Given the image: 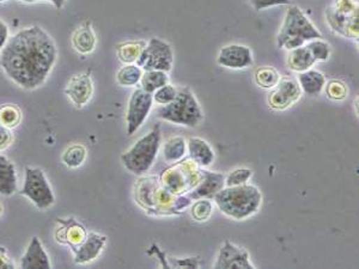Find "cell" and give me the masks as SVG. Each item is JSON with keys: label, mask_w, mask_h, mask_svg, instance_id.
<instances>
[{"label": "cell", "mask_w": 359, "mask_h": 269, "mask_svg": "<svg viewBox=\"0 0 359 269\" xmlns=\"http://www.w3.org/2000/svg\"><path fill=\"white\" fill-rule=\"evenodd\" d=\"M57 58L54 40L41 26H34L8 38L0 51V66L18 86L35 90L46 82Z\"/></svg>", "instance_id": "obj_1"}, {"label": "cell", "mask_w": 359, "mask_h": 269, "mask_svg": "<svg viewBox=\"0 0 359 269\" xmlns=\"http://www.w3.org/2000/svg\"><path fill=\"white\" fill-rule=\"evenodd\" d=\"M134 194L135 201L149 215H180L192 203V199L188 195H173L164 190L157 176L140 178L135 185Z\"/></svg>", "instance_id": "obj_2"}, {"label": "cell", "mask_w": 359, "mask_h": 269, "mask_svg": "<svg viewBox=\"0 0 359 269\" xmlns=\"http://www.w3.org/2000/svg\"><path fill=\"white\" fill-rule=\"evenodd\" d=\"M214 202L221 213L235 220H243L255 215L261 206L263 195L253 185L224 187L213 195Z\"/></svg>", "instance_id": "obj_3"}, {"label": "cell", "mask_w": 359, "mask_h": 269, "mask_svg": "<svg viewBox=\"0 0 359 269\" xmlns=\"http://www.w3.org/2000/svg\"><path fill=\"white\" fill-rule=\"evenodd\" d=\"M322 38V34L305 16L298 6H290L285 13L283 26L277 38L278 48L291 51L297 47L305 46V43Z\"/></svg>", "instance_id": "obj_4"}, {"label": "cell", "mask_w": 359, "mask_h": 269, "mask_svg": "<svg viewBox=\"0 0 359 269\" xmlns=\"http://www.w3.org/2000/svg\"><path fill=\"white\" fill-rule=\"evenodd\" d=\"M157 116L179 126L196 128L204 120V113L194 93L187 86L177 89L174 101L157 109Z\"/></svg>", "instance_id": "obj_5"}, {"label": "cell", "mask_w": 359, "mask_h": 269, "mask_svg": "<svg viewBox=\"0 0 359 269\" xmlns=\"http://www.w3.org/2000/svg\"><path fill=\"white\" fill-rule=\"evenodd\" d=\"M162 140V132L159 123L150 133L142 137L134 143L133 146L122 153V163L129 171L134 175L147 174L155 163Z\"/></svg>", "instance_id": "obj_6"}, {"label": "cell", "mask_w": 359, "mask_h": 269, "mask_svg": "<svg viewBox=\"0 0 359 269\" xmlns=\"http://www.w3.org/2000/svg\"><path fill=\"white\" fill-rule=\"evenodd\" d=\"M203 178V168L196 165L191 158L173 163L170 168L164 170L159 182L173 195H184L194 190Z\"/></svg>", "instance_id": "obj_7"}, {"label": "cell", "mask_w": 359, "mask_h": 269, "mask_svg": "<svg viewBox=\"0 0 359 269\" xmlns=\"http://www.w3.org/2000/svg\"><path fill=\"white\" fill-rule=\"evenodd\" d=\"M327 21L335 33L345 38H358V3L356 0H335L327 10Z\"/></svg>", "instance_id": "obj_8"}, {"label": "cell", "mask_w": 359, "mask_h": 269, "mask_svg": "<svg viewBox=\"0 0 359 269\" xmlns=\"http://www.w3.org/2000/svg\"><path fill=\"white\" fill-rule=\"evenodd\" d=\"M20 194L29 199L38 210H47L54 205V193L41 169L25 168L24 183Z\"/></svg>", "instance_id": "obj_9"}, {"label": "cell", "mask_w": 359, "mask_h": 269, "mask_svg": "<svg viewBox=\"0 0 359 269\" xmlns=\"http://www.w3.org/2000/svg\"><path fill=\"white\" fill-rule=\"evenodd\" d=\"M137 65L142 71H172L174 52L169 43L161 38H152L139 55Z\"/></svg>", "instance_id": "obj_10"}, {"label": "cell", "mask_w": 359, "mask_h": 269, "mask_svg": "<svg viewBox=\"0 0 359 269\" xmlns=\"http://www.w3.org/2000/svg\"><path fill=\"white\" fill-rule=\"evenodd\" d=\"M154 105L152 93L145 90L135 89L130 97L127 114H126V132L127 135H133L144 125Z\"/></svg>", "instance_id": "obj_11"}, {"label": "cell", "mask_w": 359, "mask_h": 269, "mask_svg": "<svg viewBox=\"0 0 359 269\" xmlns=\"http://www.w3.org/2000/svg\"><path fill=\"white\" fill-rule=\"evenodd\" d=\"M302 96L301 86L291 77H280L278 84L268 95V105L272 109L285 110L293 107Z\"/></svg>", "instance_id": "obj_12"}, {"label": "cell", "mask_w": 359, "mask_h": 269, "mask_svg": "<svg viewBox=\"0 0 359 269\" xmlns=\"http://www.w3.org/2000/svg\"><path fill=\"white\" fill-rule=\"evenodd\" d=\"M249 254L246 249L237 247L226 240L218 252L217 260L213 265L216 269H255L249 260Z\"/></svg>", "instance_id": "obj_13"}, {"label": "cell", "mask_w": 359, "mask_h": 269, "mask_svg": "<svg viewBox=\"0 0 359 269\" xmlns=\"http://www.w3.org/2000/svg\"><path fill=\"white\" fill-rule=\"evenodd\" d=\"M217 63L221 68L243 70L251 68L254 60L249 47L243 45H228L218 53Z\"/></svg>", "instance_id": "obj_14"}, {"label": "cell", "mask_w": 359, "mask_h": 269, "mask_svg": "<svg viewBox=\"0 0 359 269\" xmlns=\"http://www.w3.org/2000/svg\"><path fill=\"white\" fill-rule=\"evenodd\" d=\"M59 227L55 232V240L60 244H65L75 252L87 240L89 232L75 218L58 219Z\"/></svg>", "instance_id": "obj_15"}, {"label": "cell", "mask_w": 359, "mask_h": 269, "mask_svg": "<svg viewBox=\"0 0 359 269\" xmlns=\"http://www.w3.org/2000/svg\"><path fill=\"white\" fill-rule=\"evenodd\" d=\"M65 93L77 108H83L91 100L94 93V83L90 75L83 72L72 76L65 88Z\"/></svg>", "instance_id": "obj_16"}, {"label": "cell", "mask_w": 359, "mask_h": 269, "mask_svg": "<svg viewBox=\"0 0 359 269\" xmlns=\"http://www.w3.org/2000/svg\"><path fill=\"white\" fill-rule=\"evenodd\" d=\"M226 187V177L218 173L207 171L203 168V178L194 190L188 193L192 200L213 198V195Z\"/></svg>", "instance_id": "obj_17"}, {"label": "cell", "mask_w": 359, "mask_h": 269, "mask_svg": "<svg viewBox=\"0 0 359 269\" xmlns=\"http://www.w3.org/2000/svg\"><path fill=\"white\" fill-rule=\"evenodd\" d=\"M107 237L97 232H89L87 240L77 249L75 254V265H85L89 262L96 260L101 252L105 248Z\"/></svg>", "instance_id": "obj_18"}, {"label": "cell", "mask_w": 359, "mask_h": 269, "mask_svg": "<svg viewBox=\"0 0 359 269\" xmlns=\"http://www.w3.org/2000/svg\"><path fill=\"white\" fill-rule=\"evenodd\" d=\"M20 266L23 269H50L52 267L48 254L38 237H33L30 240Z\"/></svg>", "instance_id": "obj_19"}, {"label": "cell", "mask_w": 359, "mask_h": 269, "mask_svg": "<svg viewBox=\"0 0 359 269\" xmlns=\"http://www.w3.org/2000/svg\"><path fill=\"white\" fill-rule=\"evenodd\" d=\"M72 46L80 54H90L96 48L97 38L92 29L91 22H84L73 31L71 38Z\"/></svg>", "instance_id": "obj_20"}, {"label": "cell", "mask_w": 359, "mask_h": 269, "mask_svg": "<svg viewBox=\"0 0 359 269\" xmlns=\"http://www.w3.org/2000/svg\"><path fill=\"white\" fill-rule=\"evenodd\" d=\"M189 158L200 168H207L214 160V152L207 141L198 137H192L187 141Z\"/></svg>", "instance_id": "obj_21"}, {"label": "cell", "mask_w": 359, "mask_h": 269, "mask_svg": "<svg viewBox=\"0 0 359 269\" xmlns=\"http://www.w3.org/2000/svg\"><path fill=\"white\" fill-rule=\"evenodd\" d=\"M297 82L301 86L302 93L313 97L320 95L327 83L326 77L323 73L312 70V68L298 73Z\"/></svg>", "instance_id": "obj_22"}, {"label": "cell", "mask_w": 359, "mask_h": 269, "mask_svg": "<svg viewBox=\"0 0 359 269\" xmlns=\"http://www.w3.org/2000/svg\"><path fill=\"white\" fill-rule=\"evenodd\" d=\"M17 192L16 169L8 157L0 155V194L11 197Z\"/></svg>", "instance_id": "obj_23"}, {"label": "cell", "mask_w": 359, "mask_h": 269, "mask_svg": "<svg viewBox=\"0 0 359 269\" xmlns=\"http://www.w3.org/2000/svg\"><path fill=\"white\" fill-rule=\"evenodd\" d=\"M316 63L310 54L309 49L305 46L297 47L291 51H288V66L291 71L301 73L313 68L314 63Z\"/></svg>", "instance_id": "obj_24"}, {"label": "cell", "mask_w": 359, "mask_h": 269, "mask_svg": "<svg viewBox=\"0 0 359 269\" xmlns=\"http://www.w3.org/2000/svg\"><path fill=\"white\" fill-rule=\"evenodd\" d=\"M187 151V141L184 138L175 135L166 141L163 146L164 160L168 163H176L179 160H184Z\"/></svg>", "instance_id": "obj_25"}, {"label": "cell", "mask_w": 359, "mask_h": 269, "mask_svg": "<svg viewBox=\"0 0 359 269\" xmlns=\"http://www.w3.org/2000/svg\"><path fill=\"white\" fill-rule=\"evenodd\" d=\"M145 46H147V43H144V41H126V43H120L117 47V58L125 65L135 63Z\"/></svg>", "instance_id": "obj_26"}, {"label": "cell", "mask_w": 359, "mask_h": 269, "mask_svg": "<svg viewBox=\"0 0 359 269\" xmlns=\"http://www.w3.org/2000/svg\"><path fill=\"white\" fill-rule=\"evenodd\" d=\"M140 85L142 90L147 93H154L156 90L162 88L163 85L169 83V77L167 72L163 71H144L140 78Z\"/></svg>", "instance_id": "obj_27"}, {"label": "cell", "mask_w": 359, "mask_h": 269, "mask_svg": "<svg viewBox=\"0 0 359 269\" xmlns=\"http://www.w3.org/2000/svg\"><path fill=\"white\" fill-rule=\"evenodd\" d=\"M87 155H88V151L85 146L80 144H75L64 151L61 160L67 168L77 169L83 165L84 162L87 160Z\"/></svg>", "instance_id": "obj_28"}, {"label": "cell", "mask_w": 359, "mask_h": 269, "mask_svg": "<svg viewBox=\"0 0 359 269\" xmlns=\"http://www.w3.org/2000/svg\"><path fill=\"white\" fill-rule=\"evenodd\" d=\"M254 79L259 88L265 90H272L274 88L280 79L279 72L271 66H263L256 68L254 73Z\"/></svg>", "instance_id": "obj_29"}, {"label": "cell", "mask_w": 359, "mask_h": 269, "mask_svg": "<svg viewBox=\"0 0 359 269\" xmlns=\"http://www.w3.org/2000/svg\"><path fill=\"white\" fill-rule=\"evenodd\" d=\"M142 70L137 63H127L117 72V80L122 86H134L142 78Z\"/></svg>", "instance_id": "obj_30"}, {"label": "cell", "mask_w": 359, "mask_h": 269, "mask_svg": "<svg viewBox=\"0 0 359 269\" xmlns=\"http://www.w3.org/2000/svg\"><path fill=\"white\" fill-rule=\"evenodd\" d=\"M22 121V112L17 105H4L0 107V125L10 130L16 128Z\"/></svg>", "instance_id": "obj_31"}, {"label": "cell", "mask_w": 359, "mask_h": 269, "mask_svg": "<svg viewBox=\"0 0 359 269\" xmlns=\"http://www.w3.org/2000/svg\"><path fill=\"white\" fill-rule=\"evenodd\" d=\"M192 207H191V215L193 220L196 222H206L209 220L210 217L212 215V202L207 199H198L194 200Z\"/></svg>", "instance_id": "obj_32"}, {"label": "cell", "mask_w": 359, "mask_h": 269, "mask_svg": "<svg viewBox=\"0 0 359 269\" xmlns=\"http://www.w3.org/2000/svg\"><path fill=\"white\" fill-rule=\"evenodd\" d=\"M305 47L309 49L310 54L313 55L315 61H327L330 58V46L322 38L312 40Z\"/></svg>", "instance_id": "obj_33"}, {"label": "cell", "mask_w": 359, "mask_h": 269, "mask_svg": "<svg viewBox=\"0 0 359 269\" xmlns=\"http://www.w3.org/2000/svg\"><path fill=\"white\" fill-rule=\"evenodd\" d=\"M325 89H326L327 97L333 101H343L349 95L347 85L342 80H330L325 85Z\"/></svg>", "instance_id": "obj_34"}, {"label": "cell", "mask_w": 359, "mask_h": 269, "mask_svg": "<svg viewBox=\"0 0 359 269\" xmlns=\"http://www.w3.org/2000/svg\"><path fill=\"white\" fill-rule=\"evenodd\" d=\"M251 177V169L240 168L226 177V187H236V185H246Z\"/></svg>", "instance_id": "obj_35"}, {"label": "cell", "mask_w": 359, "mask_h": 269, "mask_svg": "<svg viewBox=\"0 0 359 269\" xmlns=\"http://www.w3.org/2000/svg\"><path fill=\"white\" fill-rule=\"evenodd\" d=\"M176 93H177V88L168 83V84L163 85L162 88L157 89L155 93H152V97H154V101H155L156 103H159V105H166L174 101Z\"/></svg>", "instance_id": "obj_36"}, {"label": "cell", "mask_w": 359, "mask_h": 269, "mask_svg": "<svg viewBox=\"0 0 359 269\" xmlns=\"http://www.w3.org/2000/svg\"><path fill=\"white\" fill-rule=\"evenodd\" d=\"M255 11H263L278 5H288L290 0H247Z\"/></svg>", "instance_id": "obj_37"}, {"label": "cell", "mask_w": 359, "mask_h": 269, "mask_svg": "<svg viewBox=\"0 0 359 269\" xmlns=\"http://www.w3.org/2000/svg\"><path fill=\"white\" fill-rule=\"evenodd\" d=\"M13 133L8 127L0 125V151H3L8 148L10 144L13 143Z\"/></svg>", "instance_id": "obj_38"}, {"label": "cell", "mask_w": 359, "mask_h": 269, "mask_svg": "<svg viewBox=\"0 0 359 269\" xmlns=\"http://www.w3.org/2000/svg\"><path fill=\"white\" fill-rule=\"evenodd\" d=\"M13 261L8 259V252L6 249L0 247V269H13Z\"/></svg>", "instance_id": "obj_39"}, {"label": "cell", "mask_w": 359, "mask_h": 269, "mask_svg": "<svg viewBox=\"0 0 359 269\" xmlns=\"http://www.w3.org/2000/svg\"><path fill=\"white\" fill-rule=\"evenodd\" d=\"M8 40V28L4 21L0 20V51Z\"/></svg>", "instance_id": "obj_40"}, {"label": "cell", "mask_w": 359, "mask_h": 269, "mask_svg": "<svg viewBox=\"0 0 359 269\" xmlns=\"http://www.w3.org/2000/svg\"><path fill=\"white\" fill-rule=\"evenodd\" d=\"M52 4L54 5L55 9L61 10L64 8V5L66 3V0H48Z\"/></svg>", "instance_id": "obj_41"}, {"label": "cell", "mask_w": 359, "mask_h": 269, "mask_svg": "<svg viewBox=\"0 0 359 269\" xmlns=\"http://www.w3.org/2000/svg\"><path fill=\"white\" fill-rule=\"evenodd\" d=\"M24 3H38V1H48V0H21Z\"/></svg>", "instance_id": "obj_42"}, {"label": "cell", "mask_w": 359, "mask_h": 269, "mask_svg": "<svg viewBox=\"0 0 359 269\" xmlns=\"http://www.w3.org/2000/svg\"><path fill=\"white\" fill-rule=\"evenodd\" d=\"M1 210H1V205H0V215H1Z\"/></svg>", "instance_id": "obj_43"}, {"label": "cell", "mask_w": 359, "mask_h": 269, "mask_svg": "<svg viewBox=\"0 0 359 269\" xmlns=\"http://www.w3.org/2000/svg\"><path fill=\"white\" fill-rule=\"evenodd\" d=\"M5 0H0V4H1V3H4Z\"/></svg>", "instance_id": "obj_44"}]
</instances>
